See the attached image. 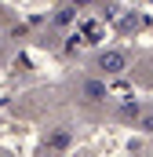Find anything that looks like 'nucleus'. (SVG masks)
Masks as SVG:
<instances>
[{"mask_svg": "<svg viewBox=\"0 0 153 157\" xmlns=\"http://www.w3.org/2000/svg\"><path fill=\"white\" fill-rule=\"evenodd\" d=\"M124 66H128L124 55H102V70H106V73H120Z\"/></svg>", "mask_w": 153, "mask_h": 157, "instance_id": "nucleus-1", "label": "nucleus"}]
</instances>
